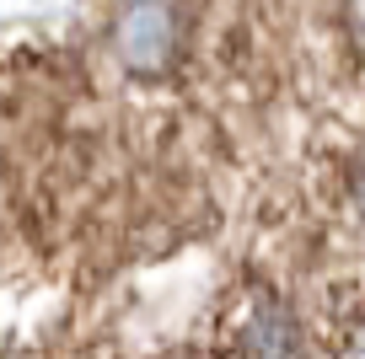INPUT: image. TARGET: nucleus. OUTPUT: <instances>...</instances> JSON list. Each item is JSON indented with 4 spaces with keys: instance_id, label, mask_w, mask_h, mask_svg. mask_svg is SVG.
I'll use <instances>...</instances> for the list:
<instances>
[{
    "instance_id": "obj_1",
    "label": "nucleus",
    "mask_w": 365,
    "mask_h": 359,
    "mask_svg": "<svg viewBox=\"0 0 365 359\" xmlns=\"http://www.w3.org/2000/svg\"><path fill=\"white\" fill-rule=\"evenodd\" d=\"M0 295L48 348L365 338V0H91L0 48Z\"/></svg>"
}]
</instances>
